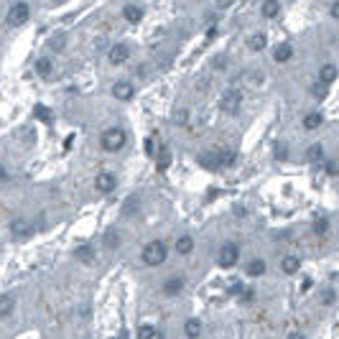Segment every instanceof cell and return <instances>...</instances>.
Segmentation results:
<instances>
[{"mask_svg": "<svg viewBox=\"0 0 339 339\" xmlns=\"http://www.w3.org/2000/svg\"><path fill=\"white\" fill-rule=\"evenodd\" d=\"M140 258H143V263H145V265L158 268V265H163V263H166V258H168V248H166V242H163V240H150V242L143 248Z\"/></svg>", "mask_w": 339, "mask_h": 339, "instance_id": "1", "label": "cell"}, {"mask_svg": "<svg viewBox=\"0 0 339 339\" xmlns=\"http://www.w3.org/2000/svg\"><path fill=\"white\" fill-rule=\"evenodd\" d=\"M28 18H31V6L23 3V0H18V3H13V6L8 8L6 23H8L11 28H18V26H26Z\"/></svg>", "mask_w": 339, "mask_h": 339, "instance_id": "2", "label": "cell"}, {"mask_svg": "<svg viewBox=\"0 0 339 339\" xmlns=\"http://www.w3.org/2000/svg\"><path fill=\"white\" fill-rule=\"evenodd\" d=\"M125 140H128L125 130H120V128H107V130L102 133V138H100V145H102V150L115 153V150H120V148L125 145Z\"/></svg>", "mask_w": 339, "mask_h": 339, "instance_id": "3", "label": "cell"}, {"mask_svg": "<svg viewBox=\"0 0 339 339\" xmlns=\"http://www.w3.org/2000/svg\"><path fill=\"white\" fill-rule=\"evenodd\" d=\"M237 260H240V245L237 242H225L217 253V265L220 268H232V265H237Z\"/></svg>", "mask_w": 339, "mask_h": 339, "instance_id": "4", "label": "cell"}, {"mask_svg": "<svg viewBox=\"0 0 339 339\" xmlns=\"http://www.w3.org/2000/svg\"><path fill=\"white\" fill-rule=\"evenodd\" d=\"M240 105H242L240 89H225V92H222V97H220V110H222L225 115H237Z\"/></svg>", "mask_w": 339, "mask_h": 339, "instance_id": "5", "label": "cell"}, {"mask_svg": "<svg viewBox=\"0 0 339 339\" xmlns=\"http://www.w3.org/2000/svg\"><path fill=\"white\" fill-rule=\"evenodd\" d=\"M184 286H187V278L184 275H168L166 281H163V296H168V298H176L181 291H184Z\"/></svg>", "mask_w": 339, "mask_h": 339, "instance_id": "6", "label": "cell"}, {"mask_svg": "<svg viewBox=\"0 0 339 339\" xmlns=\"http://www.w3.org/2000/svg\"><path fill=\"white\" fill-rule=\"evenodd\" d=\"M112 97L115 100H120V102H130L133 97H135V84L133 82H115L112 84Z\"/></svg>", "mask_w": 339, "mask_h": 339, "instance_id": "7", "label": "cell"}, {"mask_svg": "<svg viewBox=\"0 0 339 339\" xmlns=\"http://www.w3.org/2000/svg\"><path fill=\"white\" fill-rule=\"evenodd\" d=\"M11 235L18 237V240H26V237L34 235V225H31L26 217H16V220L11 222Z\"/></svg>", "mask_w": 339, "mask_h": 339, "instance_id": "8", "label": "cell"}, {"mask_svg": "<svg viewBox=\"0 0 339 339\" xmlns=\"http://www.w3.org/2000/svg\"><path fill=\"white\" fill-rule=\"evenodd\" d=\"M95 187H97V192H102V194H110V192H115V187H117V179H115V174H110V171H102V174H97V179H95Z\"/></svg>", "mask_w": 339, "mask_h": 339, "instance_id": "9", "label": "cell"}, {"mask_svg": "<svg viewBox=\"0 0 339 339\" xmlns=\"http://www.w3.org/2000/svg\"><path fill=\"white\" fill-rule=\"evenodd\" d=\"M107 56H110V61H112L115 67H120V64H125V61H128V56H130V49H128L125 44H115V46H110Z\"/></svg>", "mask_w": 339, "mask_h": 339, "instance_id": "10", "label": "cell"}, {"mask_svg": "<svg viewBox=\"0 0 339 339\" xmlns=\"http://www.w3.org/2000/svg\"><path fill=\"white\" fill-rule=\"evenodd\" d=\"M298 268H301V258H298V255H286V258L281 260V270H283L286 275L298 273Z\"/></svg>", "mask_w": 339, "mask_h": 339, "instance_id": "11", "label": "cell"}, {"mask_svg": "<svg viewBox=\"0 0 339 339\" xmlns=\"http://www.w3.org/2000/svg\"><path fill=\"white\" fill-rule=\"evenodd\" d=\"M273 59H275L278 64H286V61H291V59H293V46H291V44H281V46H275V51H273Z\"/></svg>", "mask_w": 339, "mask_h": 339, "instance_id": "12", "label": "cell"}, {"mask_svg": "<svg viewBox=\"0 0 339 339\" xmlns=\"http://www.w3.org/2000/svg\"><path fill=\"white\" fill-rule=\"evenodd\" d=\"M214 153H217V163H220V168H225V166H235V163H237V153L230 150V148H225V150H214Z\"/></svg>", "mask_w": 339, "mask_h": 339, "instance_id": "13", "label": "cell"}, {"mask_svg": "<svg viewBox=\"0 0 339 339\" xmlns=\"http://www.w3.org/2000/svg\"><path fill=\"white\" fill-rule=\"evenodd\" d=\"M260 13H263V18L273 21V18H278V13H281V3H278V0H265L263 8H260Z\"/></svg>", "mask_w": 339, "mask_h": 339, "instance_id": "14", "label": "cell"}, {"mask_svg": "<svg viewBox=\"0 0 339 339\" xmlns=\"http://www.w3.org/2000/svg\"><path fill=\"white\" fill-rule=\"evenodd\" d=\"M16 311V298L13 296H0V319H8L11 314Z\"/></svg>", "mask_w": 339, "mask_h": 339, "instance_id": "15", "label": "cell"}, {"mask_svg": "<svg viewBox=\"0 0 339 339\" xmlns=\"http://www.w3.org/2000/svg\"><path fill=\"white\" fill-rule=\"evenodd\" d=\"M122 16L128 23H140L143 21V8L140 6H125L122 8Z\"/></svg>", "mask_w": 339, "mask_h": 339, "instance_id": "16", "label": "cell"}, {"mask_svg": "<svg viewBox=\"0 0 339 339\" xmlns=\"http://www.w3.org/2000/svg\"><path fill=\"white\" fill-rule=\"evenodd\" d=\"M336 74H339V69H336L334 64H324V67L319 69V79H321V84H331V82L336 79Z\"/></svg>", "mask_w": 339, "mask_h": 339, "instance_id": "17", "label": "cell"}, {"mask_svg": "<svg viewBox=\"0 0 339 339\" xmlns=\"http://www.w3.org/2000/svg\"><path fill=\"white\" fill-rule=\"evenodd\" d=\"M74 258L79 263H92L95 260V248L92 245H79V248H74Z\"/></svg>", "mask_w": 339, "mask_h": 339, "instance_id": "18", "label": "cell"}, {"mask_svg": "<svg viewBox=\"0 0 339 339\" xmlns=\"http://www.w3.org/2000/svg\"><path fill=\"white\" fill-rule=\"evenodd\" d=\"M184 334H187V339H199V334H202V321H199V319H187Z\"/></svg>", "mask_w": 339, "mask_h": 339, "instance_id": "19", "label": "cell"}, {"mask_svg": "<svg viewBox=\"0 0 339 339\" xmlns=\"http://www.w3.org/2000/svg\"><path fill=\"white\" fill-rule=\"evenodd\" d=\"M268 46V36L265 34H253L250 39H248V49L250 51H263Z\"/></svg>", "mask_w": 339, "mask_h": 339, "instance_id": "20", "label": "cell"}, {"mask_svg": "<svg viewBox=\"0 0 339 339\" xmlns=\"http://www.w3.org/2000/svg\"><path fill=\"white\" fill-rule=\"evenodd\" d=\"M51 72H54V64H51V59L41 56V59L36 61V74H39V77H44V79H49V77H51Z\"/></svg>", "mask_w": 339, "mask_h": 339, "instance_id": "21", "label": "cell"}, {"mask_svg": "<svg viewBox=\"0 0 339 339\" xmlns=\"http://www.w3.org/2000/svg\"><path fill=\"white\" fill-rule=\"evenodd\" d=\"M192 250H194V237L181 235V237L176 240V253H179V255H189Z\"/></svg>", "mask_w": 339, "mask_h": 339, "instance_id": "22", "label": "cell"}, {"mask_svg": "<svg viewBox=\"0 0 339 339\" xmlns=\"http://www.w3.org/2000/svg\"><path fill=\"white\" fill-rule=\"evenodd\" d=\"M263 273H265V260L255 258V260L248 263V275H250V278H260Z\"/></svg>", "mask_w": 339, "mask_h": 339, "instance_id": "23", "label": "cell"}, {"mask_svg": "<svg viewBox=\"0 0 339 339\" xmlns=\"http://www.w3.org/2000/svg\"><path fill=\"white\" fill-rule=\"evenodd\" d=\"M199 166H204V168H212V171H217L220 168V163H217V153H199Z\"/></svg>", "mask_w": 339, "mask_h": 339, "instance_id": "24", "label": "cell"}, {"mask_svg": "<svg viewBox=\"0 0 339 339\" xmlns=\"http://www.w3.org/2000/svg\"><path fill=\"white\" fill-rule=\"evenodd\" d=\"M321 122H324L321 112H309V115L303 117V130H316Z\"/></svg>", "mask_w": 339, "mask_h": 339, "instance_id": "25", "label": "cell"}, {"mask_svg": "<svg viewBox=\"0 0 339 339\" xmlns=\"http://www.w3.org/2000/svg\"><path fill=\"white\" fill-rule=\"evenodd\" d=\"M321 158H324V145H321V143L309 145V150H306V161L316 163V161H321Z\"/></svg>", "mask_w": 339, "mask_h": 339, "instance_id": "26", "label": "cell"}, {"mask_svg": "<svg viewBox=\"0 0 339 339\" xmlns=\"http://www.w3.org/2000/svg\"><path fill=\"white\" fill-rule=\"evenodd\" d=\"M105 248H107V250H115V248H120V232H117V230H110V232H105Z\"/></svg>", "mask_w": 339, "mask_h": 339, "instance_id": "27", "label": "cell"}, {"mask_svg": "<svg viewBox=\"0 0 339 339\" xmlns=\"http://www.w3.org/2000/svg\"><path fill=\"white\" fill-rule=\"evenodd\" d=\"M49 46H51L54 51H64V49H67V34H54L51 41H49Z\"/></svg>", "mask_w": 339, "mask_h": 339, "instance_id": "28", "label": "cell"}, {"mask_svg": "<svg viewBox=\"0 0 339 339\" xmlns=\"http://www.w3.org/2000/svg\"><path fill=\"white\" fill-rule=\"evenodd\" d=\"M314 232H316L319 237L326 235V232H329V220H326V217H316V220H314Z\"/></svg>", "mask_w": 339, "mask_h": 339, "instance_id": "29", "label": "cell"}, {"mask_svg": "<svg viewBox=\"0 0 339 339\" xmlns=\"http://www.w3.org/2000/svg\"><path fill=\"white\" fill-rule=\"evenodd\" d=\"M156 329L150 326V324H143L140 329H138V334H135V339H156Z\"/></svg>", "mask_w": 339, "mask_h": 339, "instance_id": "30", "label": "cell"}, {"mask_svg": "<svg viewBox=\"0 0 339 339\" xmlns=\"http://www.w3.org/2000/svg\"><path fill=\"white\" fill-rule=\"evenodd\" d=\"M171 120H174L176 125H187V122H189V110H184V107L176 110V112L171 115Z\"/></svg>", "mask_w": 339, "mask_h": 339, "instance_id": "31", "label": "cell"}, {"mask_svg": "<svg viewBox=\"0 0 339 339\" xmlns=\"http://www.w3.org/2000/svg\"><path fill=\"white\" fill-rule=\"evenodd\" d=\"M168 163H171V153H168V150H161V153H158V171H166Z\"/></svg>", "mask_w": 339, "mask_h": 339, "instance_id": "32", "label": "cell"}, {"mask_svg": "<svg viewBox=\"0 0 339 339\" xmlns=\"http://www.w3.org/2000/svg\"><path fill=\"white\" fill-rule=\"evenodd\" d=\"M311 95H314L316 100H324V97H326V84H314V87H311Z\"/></svg>", "mask_w": 339, "mask_h": 339, "instance_id": "33", "label": "cell"}, {"mask_svg": "<svg viewBox=\"0 0 339 339\" xmlns=\"http://www.w3.org/2000/svg\"><path fill=\"white\" fill-rule=\"evenodd\" d=\"M36 117H39V120H44V122H49V120H51V115H49V110H46L44 105H39V107H36Z\"/></svg>", "mask_w": 339, "mask_h": 339, "instance_id": "34", "label": "cell"}, {"mask_svg": "<svg viewBox=\"0 0 339 339\" xmlns=\"http://www.w3.org/2000/svg\"><path fill=\"white\" fill-rule=\"evenodd\" d=\"M326 174H329V176H336V174H339V166H336L334 161H329V163H326Z\"/></svg>", "mask_w": 339, "mask_h": 339, "instance_id": "35", "label": "cell"}, {"mask_svg": "<svg viewBox=\"0 0 339 339\" xmlns=\"http://www.w3.org/2000/svg\"><path fill=\"white\" fill-rule=\"evenodd\" d=\"M225 67H227V56H217V59H214V69L225 72Z\"/></svg>", "mask_w": 339, "mask_h": 339, "instance_id": "36", "label": "cell"}, {"mask_svg": "<svg viewBox=\"0 0 339 339\" xmlns=\"http://www.w3.org/2000/svg\"><path fill=\"white\" fill-rule=\"evenodd\" d=\"M286 156H288V153H286V145H283V143H281V145H275V158H278V161H283Z\"/></svg>", "mask_w": 339, "mask_h": 339, "instance_id": "37", "label": "cell"}, {"mask_svg": "<svg viewBox=\"0 0 339 339\" xmlns=\"http://www.w3.org/2000/svg\"><path fill=\"white\" fill-rule=\"evenodd\" d=\"M242 291H245V286H242V283H235V286L230 288V293H232V296H242Z\"/></svg>", "mask_w": 339, "mask_h": 339, "instance_id": "38", "label": "cell"}, {"mask_svg": "<svg viewBox=\"0 0 339 339\" xmlns=\"http://www.w3.org/2000/svg\"><path fill=\"white\" fill-rule=\"evenodd\" d=\"M253 296H255V291H253V288H245V291H242V296H240V298H242V301H245V303H248V301H253Z\"/></svg>", "mask_w": 339, "mask_h": 339, "instance_id": "39", "label": "cell"}, {"mask_svg": "<svg viewBox=\"0 0 339 339\" xmlns=\"http://www.w3.org/2000/svg\"><path fill=\"white\" fill-rule=\"evenodd\" d=\"M232 3H235V0H217V8L225 11V8H232Z\"/></svg>", "mask_w": 339, "mask_h": 339, "instance_id": "40", "label": "cell"}, {"mask_svg": "<svg viewBox=\"0 0 339 339\" xmlns=\"http://www.w3.org/2000/svg\"><path fill=\"white\" fill-rule=\"evenodd\" d=\"M145 153H148V156H156V150H153V138H145Z\"/></svg>", "mask_w": 339, "mask_h": 339, "instance_id": "41", "label": "cell"}, {"mask_svg": "<svg viewBox=\"0 0 339 339\" xmlns=\"http://www.w3.org/2000/svg\"><path fill=\"white\" fill-rule=\"evenodd\" d=\"M321 301H324L326 306H329V303H334V291H324V298H321Z\"/></svg>", "mask_w": 339, "mask_h": 339, "instance_id": "42", "label": "cell"}, {"mask_svg": "<svg viewBox=\"0 0 339 339\" xmlns=\"http://www.w3.org/2000/svg\"><path fill=\"white\" fill-rule=\"evenodd\" d=\"M331 18H336V21H339V0L331 6Z\"/></svg>", "mask_w": 339, "mask_h": 339, "instance_id": "43", "label": "cell"}, {"mask_svg": "<svg viewBox=\"0 0 339 339\" xmlns=\"http://www.w3.org/2000/svg\"><path fill=\"white\" fill-rule=\"evenodd\" d=\"M214 36H217V26H209L207 28V39H214Z\"/></svg>", "mask_w": 339, "mask_h": 339, "instance_id": "44", "label": "cell"}, {"mask_svg": "<svg viewBox=\"0 0 339 339\" xmlns=\"http://www.w3.org/2000/svg\"><path fill=\"white\" fill-rule=\"evenodd\" d=\"M288 339H303V334L301 331H293V334H288Z\"/></svg>", "mask_w": 339, "mask_h": 339, "instance_id": "45", "label": "cell"}, {"mask_svg": "<svg viewBox=\"0 0 339 339\" xmlns=\"http://www.w3.org/2000/svg\"><path fill=\"white\" fill-rule=\"evenodd\" d=\"M156 339H163V334H161V331H158V334H156Z\"/></svg>", "mask_w": 339, "mask_h": 339, "instance_id": "46", "label": "cell"}]
</instances>
